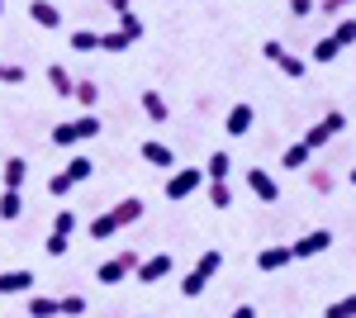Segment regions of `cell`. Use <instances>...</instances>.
Returning a JSON list of instances; mask_svg holds the SVG:
<instances>
[{
	"instance_id": "obj_1",
	"label": "cell",
	"mask_w": 356,
	"mask_h": 318,
	"mask_svg": "<svg viewBox=\"0 0 356 318\" xmlns=\"http://www.w3.org/2000/svg\"><path fill=\"white\" fill-rule=\"evenodd\" d=\"M138 218H143V200L129 195V200H119V205H110L105 214H95V218H90V238L105 242V238H114V233H124L129 223H138Z\"/></svg>"
},
{
	"instance_id": "obj_2",
	"label": "cell",
	"mask_w": 356,
	"mask_h": 318,
	"mask_svg": "<svg viewBox=\"0 0 356 318\" xmlns=\"http://www.w3.org/2000/svg\"><path fill=\"white\" fill-rule=\"evenodd\" d=\"M90 138H100V114H81V119L57 124V129H53L57 148H76V143H90Z\"/></svg>"
},
{
	"instance_id": "obj_3",
	"label": "cell",
	"mask_w": 356,
	"mask_h": 318,
	"mask_svg": "<svg viewBox=\"0 0 356 318\" xmlns=\"http://www.w3.org/2000/svg\"><path fill=\"white\" fill-rule=\"evenodd\" d=\"M200 186H204V166H176L162 190H166V200H191Z\"/></svg>"
},
{
	"instance_id": "obj_4",
	"label": "cell",
	"mask_w": 356,
	"mask_h": 318,
	"mask_svg": "<svg viewBox=\"0 0 356 318\" xmlns=\"http://www.w3.org/2000/svg\"><path fill=\"white\" fill-rule=\"evenodd\" d=\"M138 262H143V257H138L134 247H124L119 257H110V262H100V271H95V280H100V285H119V280H129V276L138 271Z\"/></svg>"
},
{
	"instance_id": "obj_5",
	"label": "cell",
	"mask_w": 356,
	"mask_h": 318,
	"mask_svg": "<svg viewBox=\"0 0 356 318\" xmlns=\"http://www.w3.org/2000/svg\"><path fill=\"white\" fill-rule=\"evenodd\" d=\"M342 129H347V114H342V109H328V114H323L314 129L304 133V148H309V152H318V148L328 143L332 133H342Z\"/></svg>"
},
{
	"instance_id": "obj_6",
	"label": "cell",
	"mask_w": 356,
	"mask_h": 318,
	"mask_svg": "<svg viewBox=\"0 0 356 318\" xmlns=\"http://www.w3.org/2000/svg\"><path fill=\"white\" fill-rule=\"evenodd\" d=\"M247 190H252L261 205H275V200H280V181H275L271 171H261V166H247Z\"/></svg>"
},
{
	"instance_id": "obj_7",
	"label": "cell",
	"mask_w": 356,
	"mask_h": 318,
	"mask_svg": "<svg viewBox=\"0 0 356 318\" xmlns=\"http://www.w3.org/2000/svg\"><path fill=\"white\" fill-rule=\"evenodd\" d=\"M328 247H332V228H309V233H304L300 242H290L295 262H300V257H323Z\"/></svg>"
},
{
	"instance_id": "obj_8",
	"label": "cell",
	"mask_w": 356,
	"mask_h": 318,
	"mask_svg": "<svg viewBox=\"0 0 356 318\" xmlns=\"http://www.w3.org/2000/svg\"><path fill=\"white\" fill-rule=\"evenodd\" d=\"M261 57H266V62H275V67H280L290 81L304 77V57H290V53H285V43H275V38H271V43H261Z\"/></svg>"
},
{
	"instance_id": "obj_9",
	"label": "cell",
	"mask_w": 356,
	"mask_h": 318,
	"mask_svg": "<svg viewBox=\"0 0 356 318\" xmlns=\"http://www.w3.org/2000/svg\"><path fill=\"white\" fill-rule=\"evenodd\" d=\"M290 262H295L290 242H271V247H261V252H257V271H266V276H271V271H285Z\"/></svg>"
},
{
	"instance_id": "obj_10",
	"label": "cell",
	"mask_w": 356,
	"mask_h": 318,
	"mask_svg": "<svg viewBox=\"0 0 356 318\" xmlns=\"http://www.w3.org/2000/svg\"><path fill=\"white\" fill-rule=\"evenodd\" d=\"M171 276V257L166 252H157V257H143L134 271V280H143V285H157V280H166Z\"/></svg>"
},
{
	"instance_id": "obj_11",
	"label": "cell",
	"mask_w": 356,
	"mask_h": 318,
	"mask_svg": "<svg viewBox=\"0 0 356 318\" xmlns=\"http://www.w3.org/2000/svg\"><path fill=\"white\" fill-rule=\"evenodd\" d=\"M252 124H257V109L243 100V105L228 109V119H223V133H228V138H247V133H252Z\"/></svg>"
},
{
	"instance_id": "obj_12",
	"label": "cell",
	"mask_w": 356,
	"mask_h": 318,
	"mask_svg": "<svg viewBox=\"0 0 356 318\" xmlns=\"http://www.w3.org/2000/svg\"><path fill=\"white\" fill-rule=\"evenodd\" d=\"M138 105H143V114H147L152 124H166V119H171V105H166L162 90H138Z\"/></svg>"
},
{
	"instance_id": "obj_13",
	"label": "cell",
	"mask_w": 356,
	"mask_h": 318,
	"mask_svg": "<svg viewBox=\"0 0 356 318\" xmlns=\"http://www.w3.org/2000/svg\"><path fill=\"white\" fill-rule=\"evenodd\" d=\"M29 19L38 29H62V10H57L53 0H29Z\"/></svg>"
},
{
	"instance_id": "obj_14",
	"label": "cell",
	"mask_w": 356,
	"mask_h": 318,
	"mask_svg": "<svg viewBox=\"0 0 356 318\" xmlns=\"http://www.w3.org/2000/svg\"><path fill=\"white\" fill-rule=\"evenodd\" d=\"M138 157L147 161V166H166V171H176V152H171L166 143H152V138H147V143L138 148Z\"/></svg>"
},
{
	"instance_id": "obj_15",
	"label": "cell",
	"mask_w": 356,
	"mask_h": 318,
	"mask_svg": "<svg viewBox=\"0 0 356 318\" xmlns=\"http://www.w3.org/2000/svg\"><path fill=\"white\" fill-rule=\"evenodd\" d=\"M33 290V271H0V294H29Z\"/></svg>"
},
{
	"instance_id": "obj_16",
	"label": "cell",
	"mask_w": 356,
	"mask_h": 318,
	"mask_svg": "<svg viewBox=\"0 0 356 318\" xmlns=\"http://www.w3.org/2000/svg\"><path fill=\"white\" fill-rule=\"evenodd\" d=\"M24 176H29V161H24V157H10L5 166H0V181H5V190H24Z\"/></svg>"
},
{
	"instance_id": "obj_17",
	"label": "cell",
	"mask_w": 356,
	"mask_h": 318,
	"mask_svg": "<svg viewBox=\"0 0 356 318\" xmlns=\"http://www.w3.org/2000/svg\"><path fill=\"white\" fill-rule=\"evenodd\" d=\"M304 171H309V190L314 195H332L337 190V176H332L328 166H304Z\"/></svg>"
},
{
	"instance_id": "obj_18",
	"label": "cell",
	"mask_w": 356,
	"mask_h": 318,
	"mask_svg": "<svg viewBox=\"0 0 356 318\" xmlns=\"http://www.w3.org/2000/svg\"><path fill=\"white\" fill-rule=\"evenodd\" d=\"M48 86H53L57 95H62V100H67V95H72V90H76V77H72V72H67V67H62V62H53V67H48Z\"/></svg>"
},
{
	"instance_id": "obj_19",
	"label": "cell",
	"mask_w": 356,
	"mask_h": 318,
	"mask_svg": "<svg viewBox=\"0 0 356 318\" xmlns=\"http://www.w3.org/2000/svg\"><path fill=\"white\" fill-rule=\"evenodd\" d=\"M72 100H81V109H86V114H95V109H100V86H95V81H76Z\"/></svg>"
},
{
	"instance_id": "obj_20",
	"label": "cell",
	"mask_w": 356,
	"mask_h": 318,
	"mask_svg": "<svg viewBox=\"0 0 356 318\" xmlns=\"http://www.w3.org/2000/svg\"><path fill=\"white\" fill-rule=\"evenodd\" d=\"M309 157H314V152H309L304 143H290V148L280 152V166H285V171H304V166H309Z\"/></svg>"
},
{
	"instance_id": "obj_21",
	"label": "cell",
	"mask_w": 356,
	"mask_h": 318,
	"mask_svg": "<svg viewBox=\"0 0 356 318\" xmlns=\"http://www.w3.org/2000/svg\"><path fill=\"white\" fill-rule=\"evenodd\" d=\"M332 43H337V48H356V15H342V19L332 24Z\"/></svg>"
},
{
	"instance_id": "obj_22",
	"label": "cell",
	"mask_w": 356,
	"mask_h": 318,
	"mask_svg": "<svg viewBox=\"0 0 356 318\" xmlns=\"http://www.w3.org/2000/svg\"><path fill=\"white\" fill-rule=\"evenodd\" d=\"M219 266H223V252H219V247H209V252H200L195 276H200V280H209V276H219Z\"/></svg>"
},
{
	"instance_id": "obj_23",
	"label": "cell",
	"mask_w": 356,
	"mask_h": 318,
	"mask_svg": "<svg viewBox=\"0 0 356 318\" xmlns=\"http://www.w3.org/2000/svg\"><path fill=\"white\" fill-rule=\"evenodd\" d=\"M57 314H62V299H48V294L29 299V318H57Z\"/></svg>"
},
{
	"instance_id": "obj_24",
	"label": "cell",
	"mask_w": 356,
	"mask_h": 318,
	"mask_svg": "<svg viewBox=\"0 0 356 318\" xmlns=\"http://www.w3.org/2000/svg\"><path fill=\"white\" fill-rule=\"evenodd\" d=\"M228 171H233V157L228 152H214V157L204 161V181H228Z\"/></svg>"
},
{
	"instance_id": "obj_25",
	"label": "cell",
	"mask_w": 356,
	"mask_h": 318,
	"mask_svg": "<svg viewBox=\"0 0 356 318\" xmlns=\"http://www.w3.org/2000/svg\"><path fill=\"white\" fill-rule=\"evenodd\" d=\"M90 176H95V161L90 157H72L67 161V181H72V186H81V181H90Z\"/></svg>"
},
{
	"instance_id": "obj_26",
	"label": "cell",
	"mask_w": 356,
	"mask_h": 318,
	"mask_svg": "<svg viewBox=\"0 0 356 318\" xmlns=\"http://www.w3.org/2000/svg\"><path fill=\"white\" fill-rule=\"evenodd\" d=\"M72 48H76V53H100V33H95V29H76V33H72Z\"/></svg>"
},
{
	"instance_id": "obj_27",
	"label": "cell",
	"mask_w": 356,
	"mask_h": 318,
	"mask_svg": "<svg viewBox=\"0 0 356 318\" xmlns=\"http://www.w3.org/2000/svg\"><path fill=\"white\" fill-rule=\"evenodd\" d=\"M19 214H24V195L19 190H5L0 195V218H19Z\"/></svg>"
},
{
	"instance_id": "obj_28",
	"label": "cell",
	"mask_w": 356,
	"mask_h": 318,
	"mask_svg": "<svg viewBox=\"0 0 356 318\" xmlns=\"http://www.w3.org/2000/svg\"><path fill=\"white\" fill-rule=\"evenodd\" d=\"M337 53H342V48H337V43H332V33L328 38H318V43H314V62H323V67H332V62H337Z\"/></svg>"
},
{
	"instance_id": "obj_29",
	"label": "cell",
	"mask_w": 356,
	"mask_h": 318,
	"mask_svg": "<svg viewBox=\"0 0 356 318\" xmlns=\"http://www.w3.org/2000/svg\"><path fill=\"white\" fill-rule=\"evenodd\" d=\"M119 33H124L129 43H138V38H143V19H138L134 10H124V15H119Z\"/></svg>"
},
{
	"instance_id": "obj_30",
	"label": "cell",
	"mask_w": 356,
	"mask_h": 318,
	"mask_svg": "<svg viewBox=\"0 0 356 318\" xmlns=\"http://www.w3.org/2000/svg\"><path fill=\"white\" fill-rule=\"evenodd\" d=\"M323 318H356V294H342V299H332Z\"/></svg>"
},
{
	"instance_id": "obj_31",
	"label": "cell",
	"mask_w": 356,
	"mask_h": 318,
	"mask_svg": "<svg viewBox=\"0 0 356 318\" xmlns=\"http://www.w3.org/2000/svg\"><path fill=\"white\" fill-rule=\"evenodd\" d=\"M209 205H214V209H228V205H233V190H228V181H209Z\"/></svg>"
},
{
	"instance_id": "obj_32",
	"label": "cell",
	"mask_w": 356,
	"mask_h": 318,
	"mask_svg": "<svg viewBox=\"0 0 356 318\" xmlns=\"http://www.w3.org/2000/svg\"><path fill=\"white\" fill-rule=\"evenodd\" d=\"M53 233L72 238V233H76V214H72V209H57V214H53Z\"/></svg>"
},
{
	"instance_id": "obj_33",
	"label": "cell",
	"mask_w": 356,
	"mask_h": 318,
	"mask_svg": "<svg viewBox=\"0 0 356 318\" xmlns=\"http://www.w3.org/2000/svg\"><path fill=\"white\" fill-rule=\"evenodd\" d=\"M124 48H129V38H124L119 29H114V33H100V53H124Z\"/></svg>"
},
{
	"instance_id": "obj_34",
	"label": "cell",
	"mask_w": 356,
	"mask_h": 318,
	"mask_svg": "<svg viewBox=\"0 0 356 318\" xmlns=\"http://www.w3.org/2000/svg\"><path fill=\"white\" fill-rule=\"evenodd\" d=\"M24 81V67L19 62H0V86H19Z\"/></svg>"
},
{
	"instance_id": "obj_35",
	"label": "cell",
	"mask_w": 356,
	"mask_h": 318,
	"mask_svg": "<svg viewBox=\"0 0 356 318\" xmlns=\"http://www.w3.org/2000/svg\"><path fill=\"white\" fill-rule=\"evenodd\" d=\"M67 247H72V238H62V233H48V242H43L48 257H67Z\"/></svg>"
},
{
	"instance_id": "obj_36",
	"label": "cell",
	"mask_w": 356,
	"mask_h": 318,
	"mask_svg": "<svg viewBox=\"0 0 356 318\" xmlns=\"http://www.w3.org/2000/svg\"><path fill=\"white\" fill-rule=\"evenodd\" d=\"M204 285H209V280H200V276H186V280H181V294H186V299H195V294H204Z\"/></svg>"
},
{
	"instance_id": "obj_37",
	"label": "cell",
	"mask_w": 356,
	"mask_h": 318,
	"mask_svg": "<svg viewBox=\"0 0 356 318\" xmlns=\"http://www.w3.org/2000/svg\"><path fill=\"white\" fill-rule=\"evenodd\" d=\"M62 314H67V318L86 314V299H81V294H62Z\"/></svg>"
},
{
	"instance_id": "obj_38",
	"label": "cell",
	"mask_w": 356,
	"mask_h": 318,
	"mask_svg": "<svg viewBox=\"0 0 356 318\" xmlns=\"http://www.w3.org/2000/svg\"><path fill=\"white\" fill-rule=\"evenodd\" d=\"M314 10H318V0H290V15H295V19H309Z\"/></svg>"
},
{
	"instance_id": "obj_39",
	"label": "cell",
	"mask_w": 356,
	"mask_h": 318,
	"mask_svg": "<svg viewBox=\"0 0 356 318\" xmlns=\"http://www.w3.org/2000/svg\"><path fill=\"white\" fill-rule=\"evenodd\" d=\"M67 190H72V181H67V171H57L53 181H48V195H57V200H62Z\"/></svg>"
},
{
	"instance_id": "obj_40",
	"label": "cell",
	"mask_w": 356,
	"mask_h": 318,
	"mask_svg": "<svg viewBox=\"0 0 356 318\" xmlns=\"http://www.w3.org/2000/svg\"><path fill=\"white\" fill-rule=\"evenodd\" d=\"M347 5H356V0H318V15H342Z\"/></svg>"
},
{
	"instance_id": "obj_41",
	"label": "cell",
	"mask_w": 356,
	"mask_h": 318,
	"mask_svg": "<svg viewBox=\"0 0 356 318\" xmlns=\"http://www.w3.org/2000/svg\"><path fill=\"white\" fill-rule=\"evenodd\" d=\"M228 318H257V304H238V309H233Z\"/></svg>"
},
{
	"instance_id": "obj_42",
	"label": "cell",
	"mask_w": 356,
	"mask_h": 318,
	"mask_svg": "<svg viewBox=\"0 0 356 318\" xmlns=\"http://www.w3.org/2000/svg\"><path fill=\"white\" fill-rule=\"evenodd\" d=\"M105 5H110L114 15H124V10H129V0H105Z\"/></svg>"
},
{
	"instance_id": "obj_43",
	"label": "cell",
	"mask_w": 356,
	"mask_h": 318,
	"mask_svg": "<svg viewBox=\"0 0 356 318\" xmlns=\"http://www.w3.org/2000/svg\"><path fill=\"white\" fill-rule=\"evenodd\" d=\"M352 186H356V166H352Z\"/></svg>"
},
{
	"instance_id": "obj_44",
	"label": "cell",
	"mask_w": 356,
	"mask_h": 318,
	"mask_svg": "<svg viewBox=\"0 0 356 318\" xmlns=\"http://www.w3.org/2000/svg\"><path fill=\"white\" fill-rule=\"evenodd\" d=\"M0 15H5V0H0Z\"/></svg>"
}]
</instances>
